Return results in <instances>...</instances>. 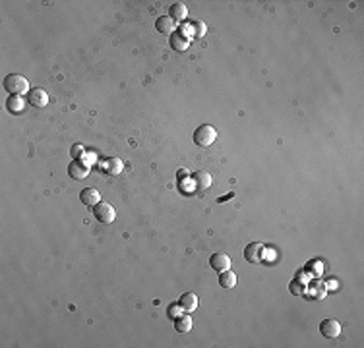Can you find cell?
<instances>
[{"label": "cell", "mask_w": 364, "mask_h": 348, "mask_svg": "<svg viewBox=\"0 0 364 348\" xmlns=\"http://www.w3.org/2000/svg\"><path fill=\"white\" fill-rule=\"evenodd\" d=\"M30 82L22 76V74H10L4 78V89L14 95V97H20V95H28L30 93Z\"/></svg>", "instance_id": "1"}, {"label": "cell", "mask_w": 364, "mask_h": 348, "mask_svg": "<svg viewBox=\"0 0 364 348\" xmlns=\"http://www.w3.org/2000/svg\"><path fill=\"white\" fill-rule=\"evenodd\" d=\"M215 138H217V132L209 124H202L198 130L194 132V144H198L200 147H209L215 142Z\"/></svg>", "instance_id": "2"}, {"label": "cell", "mask_w": 364, "mask_h": 348, "mask_svg": "<svg viewBox=\"0 0 364 348\" xmlns=\"http://www.w3.org/2000/svg\"><path fill=\"white\" fill-rule=\"evenodd\" d=\"M93 215H95V218H97L99 222H103V224H111V222L115 220V217H117V211H115V207H113L111 203L99 202L95 207H93Z\"/></svg>", "instance_id": "3"}, {"label": "cell", "mask_w": 364, "mask_h": 348, "mask_svg": "<svg viewBox=\"0 0 364 348\" xmlns=\"http://www.w3.org/2000/svg\"><path fill=\"white\" fill-rule=\"evenodd\" d=\"M263 256H265V248L260 242H252L244 248V260L248 263H260L263 260Z\"/></svg>", "instance_id": "4"}, {"label": "cell", "mask_w": 364, "mask_h": 348, "mask_svg": "<svg viewBox=\"0 0 364 348\" xmlns=\"http://www.w3.org/2000/svg\"><path fill=\"white\" fill-rule=\"evenodd\" d=\"M28 102L35 108H43V106L49 104V95H47L45 89L35 87V89H30V93H28Z\"/></svg>", "instance_id": "5"}, {"label": "cell", "mask_w": 364, "mask_h": 348, "mask_svg": "<svg viewBox=\"0 0 364 348\" xmlns=\"http://www.w3.org/2000/svg\"><path fill=\"white\" fill-rule=\"evenodd\" d=\"M320 333L325 338H335L341 334V323L337 319H323L320 323Z\"/></svg>", "instance_id": "6"}, {"label": "cell", "mask_w": 364, "mask_h": 348, "mask_svg": "<svg viewBox=\"0 0 364 348\" xmlns=\"http://www.w3.org/2000/svg\"><path fill=\"white\" fill-rule=\"evenodd\" d=\"M209 265H211L213 271L223 273V271L231 269V258H229L227 254H223V252H217V254H213V256L209 258Z\"/></svg>", "instance_id": "7"}, {"label": "cell", "mask_w": 364, "mask_h": 348, "mask_svg": "<svg viewBox=\"0 0 364 348\" xmlns=\"http://www.w3.org/2000/svg\"><path fill=\"white\" fill-rule=\"evenodd\" d=\"M68 174L72 176L74 180H84V178L89 174V166L84 162V160L76 159L68 164Z\"/></svg>", "instance_id": "8"}, {"label": "cell", "mask_w": 364, "mask_h": 348, "mask_svg": "<svg viewBox=\"0 0 364 348\" xmlns=\"http://www.w3.org/2000/svg\"><path fill=\"white\" fill-rule=\"evenodd\" d=\"M122 168H124V164L117 157H109V159H105L101 162V170L107 172L109 176H118V174L122 172Z\"/></svg>", "instance_id": "9"}, {"label": "cell", "mask_w": 364, "mask_h": 348, "mask_svg": "<svg viewBox=\"0 0 364 348\" xmlns=\"http://www.w3.org/2000/svg\"><path fill=\"white\" fill-rule=\"evenodd\" d=\"M169 44H171V48L176 50V52H184L186 48H188V37L186 35H182V31H175L171 37H169Z\"/></svg>", "instance_id": "10"}, {"label": "cell", "mask_w": 364, "mask_h": 348, "mask_svg": "<svg viewBox=\"0 0 364 348\" xmlns=\"http://www.w3.org/2000/svg\"><path fill=\"white\" fill-rule=\"evenodd\" d=\"M178 308H180V310H184L186 314L196 312V310H198V296H196L194 292H186V294H182V296H180V300H178Z\"/></svg>", "instance_id": "11"}, {"label": "cell", "mask_w": 364, "mask_h": 348, "mask_svg": "<svg viewBox=\"0 0 364 348\" xmlns=\"http://www.w3.org/2000/svg\"><path fill=\"white\" fill-rule=\"evenodd\" d=\"M80 202L88 207H95L99 203V192L95 188H84L80 192Z\"/></svg>", "instance_id": "12"}, {"label": "cell", "mask_w": 364, "mask_h": 348, "mask_svg": "<svg viewBox=\"0 0 364 348\" xmlns=\"http://www.w3.org/2000/svg\"><path fill=\"white\" fill-rule=\"evenodd\" d=\"M155 29L163 35H173L175 33V22L171 18H167V16H161V18L155 20Z\"/></svg>", "instance_id": "13"}, {"label": "cell", "mask_w": 364, "mask_h": 348, "mask_svg": "<svg viewBox=\"0 0 364 348\" xmlns=\"http://www.w3.org/2000/svg\"><path fill=\"white\" fill-rule=\"evenodd\" d=\"M186 16H188V8H186L182 2H175V4L171 6V10H169V18H171L175 24L176 22H184Z\"/></svg>", "instance_id": "14"}, {"label": "cell", "mask_w": 364, "mask_h": 348, "mask_svg": "<svg viewBox=\"0 0 364 348\" xmlns=\"http://www.w3.org/2000/svg\"><path fill=\"white\" fill-rule=\"evenodd\" d=\"M192 182H194V186L198 190H207L211 186V174L205 172V170H198V172L192 176Z\"/></svg>", "instance_id": "15"}, {"label": "cell", "mask_w": 364, "mask_h": 348, "mask_svg": "<svg viewBox=\"0 0 364 348\" xmlns=\"http://www.w3.org/2000/svg\"><path fill=\"white\" fill-rule=\"evenodd\" d=\"M219 284H221L223 288H234V284H236V273L231 271V269L223 271V273L219 275Z\"/></svg>", "instance_id": "16"}, {"label": "cell", "mask_w": 364, "mask_h": 348, "mask_svg": "<svg viewBox=\"0 0 364 348\" xmlns=\"http://www.w3.org/2000/svg\"><path fill=\"white\" fill-rule=\"evenodd\" d=\"M175 329L178 333H188L192 329V318L190 316H178L175 319Z\"/></svg>", "instance_id": "17"}, {"label": "cell", "mask_w": 364, "mask_h": 348, "mask_svg": "<svg viewBox=\"0 0 364 348\" xmlns=\"http://www.w3.org/2000/svg\"><path fill=\"white\" fill-rule=\"evenodd\" d=\"M190 31H192V37H198V39H202L205 35V24L202 20H198V22H190Z\"/></svg>", "instance_id": "18"}, {"label": "cell", "mask_w": 364, "mask_h": 348, "mask_svg": "<svg viewBox=\"0 0 364 348\" xmlns=\"http://www.w3.org/2000/svg\"><path fill=\"white\" fill-rule=\"evenodd\" d=\"M6 106H8L10 112H20V110L24 108V101H22L20 97H10L8 102H6Z\"/></svg>", "instance_id": "19"}, {"label": "cell", "mask_w": 364, "mask_h": 348, "mask_svg": "<svg viewBox=\"0 0 364 348\" xmlns=\"http://www.w3.org/2000/svg\"><path fill=\"white\" fill-rule=\"evenodd\" d=\"M289 288H291V292H292V294H296V296H300V294H302V292H304V290L300 288V284H298V280H294V282H291V286H289Z\"/></svg>", "instance_id": "20"}, {"label": "cell", "mask_w": 364, "mask_h": 348, "mask_svg": "<svg viewBox=\"0 0 364 348\" xmlns=\"http://www.w3.org/2000/svg\"><path fill=\"white\" fill-rule=\"evenodd\" d=\"M169 316H171V318H178V304H175V306H171V308H169Z\"/></svg>", "instance_id": "21"}, {"label": "cell", "mask_w": 364, "mask_h": 348, "mask_svg": "<svg viewBox=\"0 0 364 348\" xmlns=\"http://www.w3.org/2000/svg\"><path fill=\"white\" fill-rule=\"evenodd\" d=\"M72 155L76 157V159H80V155H82V147H76V149H72Z\"/></svg>", "instance_id": "22"}, {"label": "cell", "mask_w": 364, "mask_h": 348, "mask_svg": "<svg viewBox=\"0 0 364 348\" xmlns=\"http://www.w3.org/2000/svg\"><path fill=\"white\" fill-rule=\"evenodd\" d=\"M186 176H188V172H186L184 168H180V170H178V180H184Z\"/></svg>", "instance_id": "23"}]
</instances>
